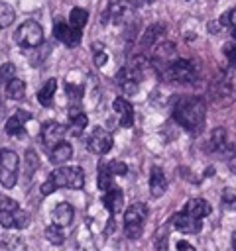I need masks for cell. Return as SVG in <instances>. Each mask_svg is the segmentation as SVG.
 I'll return each instance as SVG.
<instances>
[{
	"label": "cell",
	"instance_id": "6da1fadb",
	"mask_svg": "<svg viewBox=\"0 0 236 251\" xmlns=\"http://www.w3.org/2000/svg\"><path fill=\"white\" fill-rule=\"evenodd\" d=\"M206 118V106L199 96H183L173 104V120L189 133H201Z\"/></svg>",
	"mask_w": 236,
	"mask_h": 251
},
{
	"label": "cell",
	"instance_id": "7a4b0ae2",
	"mask_svg": "<svg viewBox=\"0 0 236 251\" xmlns=\"http://www.w3.org/2000/svg\"><path fill=\"white\" fill-rule=\"evenodd\" d=\"M210 94L218 104H230L236 100V63L218 73L210 82Z\"/></svg>",
	"mask_w": 236,
	"mask_h": 251
},
{
	"label": "cell",
	"instance_id": "3957f363",
	"mask_svg": "<svg viewBox=\"0 0 236 251\" xmlns=\"http://www.w3.org/2000/svg\"><path fill=\"white\" fill-rule=\"evenodd\" d=\"M148 206L144 202H134L124 212V233L128 239H138L144 231L146 220H148Z\"/></svg>",
	"mask_w": 236,
	"mask_h": 251
},
{
	"label": "cell",
	"instance_id": "277c9868",
	"mask_svg": "<svg viewBox=\"0 0 236 251\" xmlns=\"http://www.w3.org/2000/svg\"><path fill=\"white\" fill-rule=\"evenodd\" d=\"M49 180L55 184V188H73L81 190L85 186V173L81 167L69 165V167H57L49 173Z\"/></svg>",
	"mask_w": 236,
	"mask_h": 251
},
{
	"label": "cell",
	"instance_id": "5b68a950",
	"mask_svg": "<svg viewBox=\"0 0 236 251\" xmlns=\"http://www.w3.org/2000/svg\"><path fill=\"white\" fill-rule=\"evenodd\" d=\"M161 76L169 82H191L197 78V65L189 59H173L163 67Z\"/></svg>",
	"mask_w": 236,
	"mask_h": 251
},
{
	"label": "cell",
	"instance_id": "8992f818",
	"mask_svg": "<svg viewBox=\"0 0 236 251\" xmlns=\"http://www.w3.org/2000/svg\"><path fill=\"white\" fill-rule=\"evenodd\" d=\"M14 41L20 45V47H28V49H33V47H39L41 41H43V29L37 22L33 20H28L24 22L16 33H14Z\"/></svg>",
	"mask_w": 236,
	"mask_h": 251
},
{
	"label": "cell",
	"instance_id": "52a82bcc",
	"mask_svg": "<svg viewBox=\"0 0 236 251\" xmlns=\"http://www.w3.org/2000/svg\"><path fill=\"white\" fill-rule=\"evenodd\" d=\"M20 159L12 149H0V184L4 188H12L18 180Z\"/></svg>",
	"mask_w": 236,
	"mask_h": 251
},
{
	"label": "cell",
	"instance_id": "ba28073f",
	"mask_svg": "<svg viewBox=\"0 0 236 251\" xmlns=\"http://www.w3.org/2000/svg\"><path fill=\"white\" fill-rule=\"evenodd\" d=\"M132 12H134V4L128 2V0H108V6L102 14V24L106 20L114 22V24H126L130 22L132 18Z\"/></svg>",
	"mask_w": 236,
	"mask_h": 251
},
{
	"label": "cell",
	"instance_id": "9c48e42d",
	"mask_svg": "<svg viewBox=\"0 0 236 251\" xmlns=\"http://www.w3.org/2000/svg\"><path fill=\"white\" fill-rule=\"evenodd\" d=\"M142 80V65L134 63V65H124L118 75H116V82L118 86L126 92V94H134L138 90V84Z\"/></svg>",
	"mask_w": 236,
	"mask_h": 251
},
{
	"label": "cell",
	"instance_id": "30bf717a",
	"mask_svg": "<svg viewBox=\"0 0 236 251\" xmlns=\"http://www.w3.org/2000/svg\"><path fill=\"white\" fill-rule=\"evenodd\" d=\"M112 143H114L112 133L106 131L104 127H94V129L90 131V135L87 137V147H88V151H92V153H96V155L108 153V151L112 149Z\"/></svg>",
	"mask_w": 236,
	"mask_h": 251
},
{
	"label": "cell",
	"instance_id": "8fae6325",
	"mask_svg": "<svg viewBox=\"0 0 236 251\" xmlns=\"http://www.w3.org/2000/svg\"><path fill=\"white\" fill-rule=\"evenodd\" d=\"M65 133H67V127L61 126L59 122H45L43 127H41L39 137H41V141H43V145H45L47 149H53L57 143L63 141Z\"/></svg>",
	"mask_w": 236,
	"mask_h": 251
},
{
	"label": "cell",
	"instance_id": "7c38bea8",
	"mask_svg": "<svg viewBox=\"0 0 236 251\" xmlns=\"http://www.w3.org/2000/svg\"><path fill=\"white\" fill-rule=\"evenodd\" d=\"M53 37L59 39L61 43H65L67 47H75L81 43V29L73 27L71 24L65 22H57L53 25Z\"/></svg>",
	"mask_w": 236,
	"mask_h": 251
},
{
	"label": "cell",
	"instance_id": "4fadbf2b",
	"mask_svg": "<svg viewBox=\"0 0 236 251\" xmlns=\"http://www.w3.org/2000/svg\"><path fill=\"white\" fill-rule=\"evenodd\" d=\"M171 226L175 229H179L181 233H199L201 227H203V222H201V218H195V216H191L189 212L183 210V212H179L171 218Z\"/></svg>",
	"mask_w": 236,
	"mask_h": 251
},
{
	"label": "cell",
	"instance_id": "5bb4252c",
	"mask_svg": "<svg viewBox=\"0 0 236 251\" xmlns=\"http://www.w3.org/2000/svg\"><path fill=\"white\" fill-rule=\"evenodd\" d=\"M0 224L4 227L10 229H24L30 224V216L22 210V208H14V210H2L0 212Z\"/></svg>",
	"mask_w": 236,
	"mask_h": 251
},
{
	"label": "cell",
	"instance_id": "9a60e30c",
	"mask_svg": "<svg viewBox=\"0 0 236 251\" xmlns=\"http://www.w3.org/2000/svg\"><path fill=\"white\" fill-rule=\"evenodd\" d=\"M112 108H114V112H116L118 122H120L122 127H132L134 126V108H132V104L126 98H122V96L114 98Z\"/></svg>",
	"mask_w": 236,
	"mask_h": 251
},
{
	"label": "cell",
	"instance_id": "2e32d148",
	"mask_svg": "<svg viewBox=\"0 0 236 251\" xmlns=\"http://www.w3.org/2000/svg\"><path fill=\"white\" fill-rule=\"evenodd\" d=\"M102 202H104V208H106L108 214H110L108 220H114V216H116L118 212H122V206H124V192H122L120 188L112 186L110 190L104 192Z\"/></svg>",
	"mask_w": 236,
	"mask_h": 251
},
{
	"label": "cell",
	"instance_id": "e0dca14e",
	"mask_svg": "<svg viewBox=\"0 0 236 251\" xmlns=\"http://www.w3.org/2000/svg\"><path fill=\"white\" fill-rule=\"evenodd\" d=\"M31 116H30V112H26V110H16V114H12L10 118H8V122H6V133L8 135H20V133H24V124L30 120Z\"/></svg>",
	"mask_w": 236,
	"mask_h": 251
},
{
	"label": "cell",
	"instance_id": "ac0fdd59",
	"mask_svg": "<svg viewBox=\"0 0 236 251\" xmlns=\"http://www.w3.org/2000/svg\"><path fill=\"white\" fill-rule=\"evenodd\" d=\"M167 190V178L159 167H153L149 171V192L153 198H159Z\"/></svg>",
	"mask_w": 236,
	"mask_h": 251
},
{
	"label": "cell",
	"instance_id": "d6986e66",
	"mask_svg": "<svg viewBox=\"0 0 236 251\" xmlns=\"http://www.w3.org/2000/svg\"><path fill=\"white\" fill-rule=\"evenodd\" d=\"M87 124H88V118H87L85 112H81L79 108H71L69 110V127H67V131H71L73 135L79 137L85 131Z\"/></svg>",
	"mask_w": 236,
	"mask_h": 251
},
{
	"label": "cell",
	"instance_id": "ffe728a7",
	"mask_svg": "<svg viewBox=\"0 0 236 251\" xmlns=\"http://www.w3.org/2000/svg\"><path fill=\"white\" fill-rule=\"evenodd\" d=\"M73 216H75V210H73V206L67 204V202L57 204V206L53 208V212H51L53 224H59V226H63V227L73 222Z\"/></svg>",
	"mask_w": 236,
	"mask_h": 251
},
{
	"label": "cell",
	"instance_id": "44dd1931",
	"mask_svg": "<svg viewBox=\"0 0 236 251\" xmlns=\"http://www.w3.org/2000/svg\"><path fill=\"white\" fill-rule=\"evenodd\" d=\"M185 212H189L191 216H195V218H206L208 214H210V204L206 202V200H203V198H191L187 204H185V208H183Z\"/></svg>",
	"mask_w": 236,
	"mask_h": 251
},
{
	"label": "cell",
	"instance_id": "7402d4cb",
	"mask_svg": "<svg viewBox=\"0 0 236 251\" xmlns=\"http://www.w3.org/2000/svg\"><path fill=\"white\" fill-rule=\"evenodd\" d=\"M71 157H73V147H71V143H67V141L57 143V145L51 149V153H49V159H51L53 165H61V163L69 161Z\"/></svg>",
	"mask_w": 236,
	"mask_h": 251
},
{
	"label": "cell",
	"instance_id": "603a6c76",
	"mask_svg": "<svg viewBox=\"0 0 236 251\" xmlns=\"http://www.w3.org/2000/svg\"><path fill=\"white\" fill-rule=\"evenodd\" d=\"M55 90H57V78H47L45 84L37 90V102L41 106H51L53 96H55Z\"/></svg>",
	"mask_w": 236,
	"mask_h": 251
},
{
	"label": "cell",
	"instance_id": "cb8c5ba5",
	"mask_svg": "<svg viewBox=\"0 0 236 251\" xmlns=\"http://www.w3.org/2000/svg\"><path fill=\"white\" fill-rule=\"evenodd\" d=\"M210 149L214 153H224L228 149V135L224 127H214L210 133Z\"/></svg>",
	"mask_w": 236,
	"mask_h": 251
},
{
	"label": "cell",
	"instance_id": "d4e9b609",
	"mask_svg": "<svg viewBox=\"0 0 236 251\" xmlns=\"http://www.w3.org/2000/svg\"><path fill=\"white\" fill-rule=\"evenodd\" d=\"M165 31V27L161 25V24H153V25H149L148 29H146V33H144V37H142V45L144 47H153L155 45V41L161 37V33Z\"/></svg>",
	"mask_w": 236,
	"mask_h": 251
},
{
	"label": "cell",
	"instance_id": "484cf974",
	"mask_svg": "<svg viewBox=\"0 0 236 251\" xmlns=\"http://www.w3.org/2000/svg\"><path fill=\"white\" fill-rule=\"evenodd\" d=\"M24 92H26V82L24 80H20V78H10L8 82H6V96L8 98H12V100H20V98H24Z\"/></svg>",
	"mask_w": 236,
	"mask_h": 251
},
{
	"label": "cell",
	"instance_id": "4316f807",
	"mask_svg": "<svg viewBox=\"0 0 236 251\" xmlns=\"http://www.w3.org/2000/svg\"><path fill=\"white\" fill-rule=\"evenodd\" d=\"M88 22V12L85 8H73L71 14H69V24L77 29H83Z\"/></svg>",
	"mask_w": 236,
	"mask_h": 251
},
{
	"label": "cell",
	"instance_id": "83f0119b",
	"mask_svg": "<svg viewBox=\"0 0 236 251\" xmlns=\"http://www.w3.org/2000/svg\"><path fill=\"white\" fill-rule=\"evenodd\" d=\"M98 167H102L104 171H108L112 176H124L128 173V165L122 161H108V163H98Z\"/></svg>",
	"mask_w": 236,
	"mask_h": 251
},
{
	"label": "cell",
	"instance_id": "f1b7e54d",
	"mask_svg": "<svg viewBox=\"0 0 236 251\" xmlns=\"http://www.w3.org/2000/svg\"><path fill=\"white\" fill-rule=\"evenodd\" d=\"M45 237H47V241H51V243H55V245H61V243L65 241L63 226H59V224L47 226V227H45Z\"/></svg>",
	"mask_w": 236,
	"mask_h": 251
},
{
	"label": "cell",
	"instance_id": "f546056e",
	"mask_svg": "<svg viewBox=\"0 0 236 251\" xmlns=\"http://www.w3.org/2000/svg\"><path fill=\"white\" fill-rule=\"evenodd\" d=\"M14 18H16L14 8L6 2H0V27H8L14 22Z\"/></svg>",
	"mask_w": 236,
	"mask_h": 251
},
{
	"label": "cell",
	"instance_id": "4dcf8cb0",
	"mask_svg": "<svg viewBox=\"0 0 236 251\" xmlns=\"http://www.w3.org/2000/svg\"><path fill=\"white\" fill-rule=\"evenodd\" d=\"M112 178H114V176H112L108 171H104L102 167H98V180H96V182H98V188H100L102 192H106V190H110V188L114 186Z\"/></svg>",
	"mask_w": 236,
	"mask_h": 251
},
{
	"label": "cell",
	"instance_id": "1f68e13d",
	"mask_svg": "<svg viewBox=\"0 0 236 251\" xmlns=\"http://www.w3.org/2000/svg\"><path fill=\"white\" fill-rule=\"evenodd\" d=\"M14 75H16V67L12 63H4L0 67V82H8L10 78H14Z\"/></svg>",
	"mask_w": 236,
	"mask_h": 251
},
{
	"label": "cell",
	"instance_id": "d6a6232c",
	"mask_svg": "<svg viewBox=\"0 0 236 251\" xmlns=\"http://www.w3.org/2000/svg\"><path fill=\"white\" fill-rule=\"evenodd\" d=\"M220 25H230V27H236V8L224 12L220 16Z\"/></svg>",
	"mask_w": 236,
	"mask_h": 251
},
{
	"label": "cell",
	"instance_id": "836d02e7",
	"mask_svg": "<svg viewBox=\"0 0 236 251\" xmlns=\"http://www.w3.org/2000/svg\"><path fill=\"white\" fill-rule=\"evenodd\" d=\"M65 90H67L69 98H73V100H81V96H83V86H75L73 82H67Z\"/></svg>",
	"mask_w": 236,
	"mask_h": 251
},
{
	"label": "cell",
	"instance_id": "e575fe53",
	"mask_svg": "<svg viewBox=\"0 0 236 251\" xmlns=\"http://www.w3.org/2000/svg\"><path fill=\"white\" fill-rule=\"evenodd\" d=\"M14 208H20L18 202H16L14 198L6 196V194H0V212H2V210H14Z\"/></svg>",
	"mask_w": 236,
	"mask_h": 251
},
{
	"label": "cell",
	"instance_id": "d590c367",
	"mask_svg": "<svg viewBox=\"0 0 236 251\" xmlns=\"http://www.w3.org/2000/svg\"><path fill=\"white\" fill-rule=\"evenodd\" d=\"M106 61H108V55L104 53V47L102 49H94V65L96 67H102V65H106Z\"/></svg>",
	"mask_w": 236,
	"mask_h": 251
},
{
	"label": "cell",
	"instance_id": "8d00e7d4",
	"mask_svg": "<svg viewBox=\"0 0 236 251\" xmlns=\"http://www.w3.org/2000/svg\"><path fill=\"white\" fill-rule=\"evenodd\" d=\"M26 163H28V167H30V173H33V171L39 167V161H37V157H35V153H33L31 149L26 153Z\"/></svg>",
	"mask_w": 236,
	"mask_h": 251
},
{
	"label": "cell",
	"instance_id": "74e56055",
	"mask_svg": "<svg viewBox=\"0 0 236 251\" xmlns=\"http://www.w3.org/2000/svg\"><path fill=\"white\" fill-rule=\"evenodd\" d=\"M222 51H224V55L230 63H236V43H226L222 47Z\"/></svg>",
	"mask_w": 236,
	"mask_h": 251
},
{
	"label": "cell",
	"instance_id": "f35d334b",
	"mask_svg": "<svg viewBox=\"0 0 236 251\" xmlns=\"http://www.w3.org/2000/svg\"><path fill=\"white\" fill-rule=\"evenodd\" d=\"M39 190H41V194H43V196H49V194H51V192H55L57 188H55V184H53V182L47 178V180L41 184V188H39Z\"/></svg>",
	"mask_w": 236,
	"mask_h": 251
},
{
	"label": "cell",
	"instance_id": "ab89813d",
	"mask_svg": "<svg viewBox=\"0 0 236 251\" xmlns=\"http://www.w3.org/2000/svg\"><path fill=\"white\" fill-rule=\"evenodd\" d=\"M236 200V190L234 188H224L222 192V202H234Z\"/></svg>",
	"mask_w": 236,
	"mask_h": 251
},
{
	"label": "cell",
	"instance_id": "60d3db41",
	"mask_svg": "<svg viewBox=\"0 0 236 251\" xmlns=\"http://www.w3.org/2000/svg\"><path fill=\"white\" fill-rule=\"evenodd\" d=\"M175 247H177L179 251H181V249H185V251H195V245H191L189 241H183V239H181V241H179Z\"/></svg>",
	"mask_w": 236,
	"mask_h": 251
},
{
	"label": "cell",
	"instance_id": "b9f144b4",
	"mask_svg": "<svg viewBox=\"0 0 236 251\" xmlns=\"http://www.w3.org/2000/svg\"><path fill=\"white\" fill-rule=\"evenodd\" d=\"M228 167H230L232 173H236V157H232V159L228 161Z\"/></svg>",
	"mask_w": 236,
	"mask_h": 251
},
{
	"label": "cell",
	"instance_id": "7bdbcfd3",
	"mask_svg": "<svg viewBox=\"0 0 236 251\" xmlns=\"http://www.w3.org/2000/svg\"><path fill=\"white\" fill-rule=\"evenodd\" d=\"M151 2H153V0H134L132 4H134V6H140V4H151Z\"/></svg>",
	"mask_w": 236,
	"mask_h": 251
},
{
	"label": "cell",
	"instance_id": "ee69618b",
	"mask_svg": "<svg viewBox=\"0 0 236 251\" xmlns=\"http://www.w3.org/2000/svg\"><path fill=\"white\" fill-rule=\"evenodd\" d=\"M4 112H6V110H4V102H2V98H0V120L4 118Z\"/></svg>",
	"mask_w": 236,
	"mask_h": 251
},
{
	"label": "cell",
	"instance_id": "f6af8a7d",
	"mask_svg": "<svg viewBox=\"0 0 236 251\" xmlns=\"http://www.w3.org/2000/svg\"><path fill=\"white\" fill-rule=\"evenodd\" d=\"M232 249H234V251H236V231H234V233H232Z\"/></svg>",
	"mask_w": 236,
	"mask_h": 251
},
{
	"label": "cell",
	"instance_id": "bcb514c9",
	"mask_svg": "<svg viewBox=\"0 0 236 251\" xmlns=\"http://www.w3.org/2000/svg\"><path fill=\"white\" fill-rule=\"evenodd\" d=\"M232 37H234V41H236V27H232Z\"/></svg>",
	"mask_w": 236,
	"mask_h": 251
},
{
	"label": "cell",
	"instance_id": "7dc6e473",
	"mask_svg": "<svg viewBox=\"0 0 236 251\" xmlns=\"http://www.w3.org/2000/svg\"><path fill=\"white\" fill-rule=\"evenodd\" d=\"M0 29H2V27H0Z\"/></svg>",
	"mask_w": 236,
	"mask_h": 251
}]
</instances>
